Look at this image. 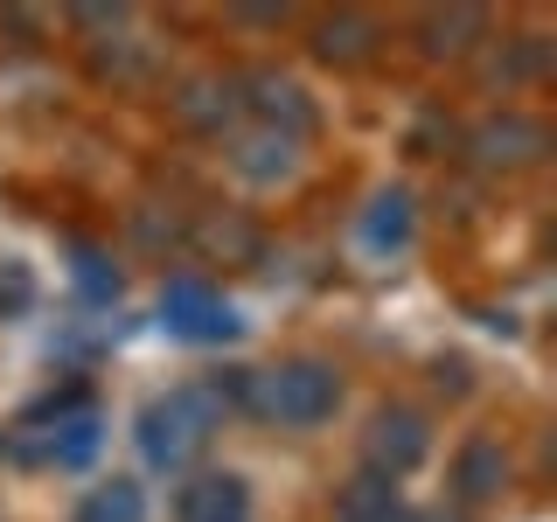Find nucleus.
<instances>
[{
    "label": "nucleus",
    "instance_id": "nucleus-1",
    "mask_svg": "<svg viewBox=\"0 0 557 522\" xmlns=\"http://www.w3.org/2000/svg\"><path fill=\"white\" fill-rule=\"evenodd\" d=\"M223 383H174L168 397H153L139 411V452L147 467H188L196 452L223 432Z\"/></svg>",
    "mask_w": 557,
    "mask_h": 522
},
{
    "label": "nucleus",
    "instance_id": "nucleus-10",
    "mask_svg": "<svg viewBox=\"0 0 557 522\" xmlns=\"http://www.w3.org/2000/svg\"><path fill=\"white\" fill-rule=\"evenodd\" d=\"M237 77H216V70H202V77H188L182 91H174V119H182L188 133H223L237 119Z\"/></svg>",
    "mask_w": 557,
    "mask_h": 522
},
{
    "label": "nucleus",
    "instance_id": "nucleus-6",
    "mask_svg": "<svg viewBox=\"0 0 557 522\" xmlns=\"http://www.w3.org/2000/svg\"><path fill=\"white\" fill-rule=\"evenodd\" d=\"M161 321H168V335H182V341H231L237 335L231 300H223L216 286H202V278H174L161 293Z\"/></svg>",
    "mask_w": 557,
    "mask_h": 522
},
{
    "label": "nucleus",
    "instance_id": "nucleus-8",
    "mask_svg": "<svg viewBox=\"0 0 557 522\" xmlns=\"http://www.w3.org/2000/svg\"><path fill=\"white\" fill-rule=\"evenodd\" d=\"M174 522H251V487L244 474H196L174 495Z\"/></svg>",
    "mask_w": 557,
    "mask_h": 522
},
{
    "label": "nucleus",
    "instance_id": "nucleus-13",
    "mask_svg": "<svg viewBox=\"0 0 557 522\" xmlns=\"http://www.w3.org/2000/svg\"><path fill=\"white\" fill-rule=\"evenodd\" d=\"M70 522H147V487L139 481H104V487H91V495L77 501Z\"/></svg>",
    "mask_w": 557,
    "mask_h": 522
},
{
    "label": "nucleus",
    "instance_id": "nucleus-14",
    "mask_svg": "<svg viewBox=\"0 0 557 522\" xmlns=\"http://www.w3.org/2000/svg\"><path fill=\"white\" fill-rule=\"evenodd\" d=\"M342 522H405V509H397V481L356 474L342 487Z\"/></svg>",
    "mask_w": 557,
    "mask_h": 522
},
{
    "label": "nucleus",
    "instance_id": "nucleus-12",
    "mask_svg": "<svg viewBox=\"0 0 557 522\" xmlns=\"http://www.w3.org/2000/svg\"><path fill=\"white\" fill-rule=\"evenodd\" d=\"M481 28H487L481 8H432V14H418V49H425L432 63H440V57H467V49L481 42Z\"/></svg>",
    "mask_w": 557,
    "mask_h": 522
},
{
    "label": "nucleus",
    "instance_id": "nucleus-4",
    "mask_svg": "<svg viewBox=\"0 0 557 522\" xmlns=\"http://www.w3.org/2000/svg\"><path fill=\"white\" fill-rule=\"evenodd\" d=\"M432 452V425L425 411L411 405H383L370 418V432H362V474H383V481H405L418 460Z\"/></svg>",
    "mask_w": 557,
    "mask_h": 522
},
{
    "label": "nucleus",
    "instance_id": "nucleus-16",
    "mask_svg": "<svg viewBox=\"0 0 557 522\" xmlns=\"http://www.w3.org/2000/svg\"><path fill=\"white\" fill-rule=\"evenodd\" d=\"M35 307V272L22 258H0V321H22Z\"/></svg>",
    "mask_w": 557,
    "mask_h": 522
},
{
    "label": "nucleus",
    "instance_id": "nucleus-3",
    "mask_svg": "<svg viewBox=\"0 0 557 522\" xmlns=\"http://www.w3.org/2000/svg\"><path fill=\"white\" fill-rule=\"evenodd\" d=\"M467 153H474V167L487 174H516V167H536L550 153V126L544 119H530V112H487L474 133H467Z\"/></svg>",
    "mask_w": 557,
    "mask_h": 522
},
{
    "label": "nucleus",
    "instance_id": "nucleus-7",
    "mask_svg": "<svg viewBox=\"0 0 557 522\" xmlns=\"http://www.w3.org/2000/svg\"><path fill=\"white\" fill-rule=\"evenodd\" d=\"M300 147H307V139H286L272 126H244L223 161H231V174L251 182V188H286L293 174H300Z\"/></svg>",
    "mask_w": 557,
    "mask_h": 522
},
{
    "label": "nucleus",
    "instance_id": "nucleus-11",
    "mask_svg": "<svg viewBox=\"0 0 557 522\" xmlns=\"http://www.w3.org/2000/svg\"><path fill=\"white\" fill-rule=\"evenodd\" d=\"M376 42H383V28L370 22V14H327L321 28H313V57L321 63H335V70H356V63H370L376 57Z\"/></svg>",
    "mask_w": 557,
    "mask_h": 522
},
{
    "label": "nucleus",
    "instance_id": "nucleus-5",
    "mask_svg": "<svg viewBox=\"0 0 557 522\" xmlns=\"http://www.w3.org/2000/svg\"><path fill=\"white\" fill-rule=\"evenodd\" d=\"M237 98H244V112H251V126H272V133H286V139H307L313 133L307 84L286 77V70H251V77H237Z\"/></svg>",
    "mask_w": 557,
    "mask_h": 522
},
{
    "label": "nucleus",
    "instance_id": "nucleus-18",
    "mask_svg": "<svg viewBox=\"0 0 557 522\" xmlns=\"http://www.w3.org/2000/svg\"><path fill=\"white\" fill-rule=\"evenodd\" d=\"M411 522H467V515H460V509H418Z\"/></svg>",
    "mask_w": 557,
    "mask_h": 522
},
{
    "label": "nucleus",
    "instance_id": "nucleus-15",
    "mask_svg": "<svg viewBox=\"0 0 557 522\" xmlns=\"http://www.w3.org/2000/svg\"><path fill=\"white\" fill-rule=\"evenodd\" d=\"M362 237H370L376 251H383V244L397 251V244L411 237V196H405V188H391V196L370 202V216H362Z\"/></svg>",
    "mask_w": 557,
    "mask_h": 522
},
{
    "label": "nucleus",
    "instance_id": "nucleus-2",
    "mask_svg": "<svg viewBox=\"0 0 557 522\" xmlns=\"http://www.w3.org/2000/svg\"><path fill=\"white\" fill-rule=\"evenodd\" d=\"M244 397H251V411H265L272 425L313 432L342 411V376H335V362H321V356H293V362H278V370L251 376Z\"/></svg>",
    "mask_w": 557,
    "mask_h": 522
},
{
    "label": "nucleus",
    "instance_id": "nucleus-17",
    "mask_svg": "<svg viewBox=\"0 0 557 522\" xmlns=\"http://www.w3.org/2000/svg\"><path fill=\"white\" fill-rule=\"evenodd\" d=\"M77 278H84L91 293H112V286H119V278H104V258H98V251H84V272H77Z\"/></svg>",
    "mask_w": 557,
    "mask_h": 522
},
{
    "label": "nucleus",
    "instance_id": "nucleus-9",
    "mask_svg": "<svg viewBox=\"0 0 557 522\" xmlns=\"http://www.w3.org/2000/svg\"><path fill=\"white\" fill-rule=\"evenodd\" d=\"M453 495L460 501H502L509 495V452H502V439L474 432V439L453 452Z\"/></svg>",
    "mask_w": 557,
    "mask_h": 522
}]
</instances>
